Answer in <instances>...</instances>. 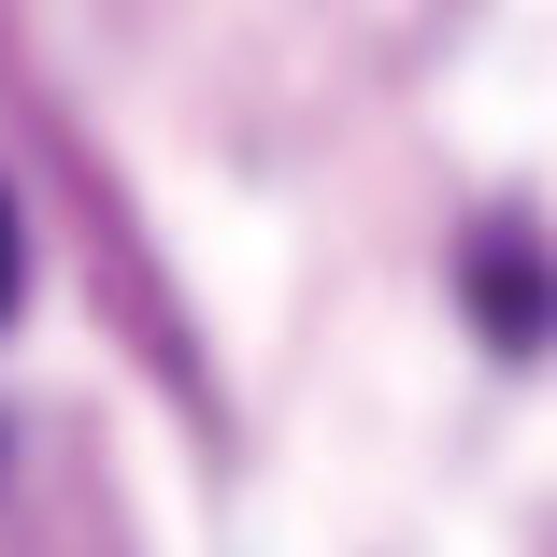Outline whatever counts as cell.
Instances as JSON below:
<instances>
[{
	"label": "cell",
	"instance_id": "cell-1",
	"mask_svg": "<svg viewBox=\"0 0 557 557\" xmlns=\"http://www.w3.org/2000/svg\"><path fill=\"white\" fill-rule=\"evenodd\" d=\"M15 286H29V258H15V200H0V314H15Z\"/></svg>",
	"mask_w": 557,
	"mask_h": 557
}]
</instances>
